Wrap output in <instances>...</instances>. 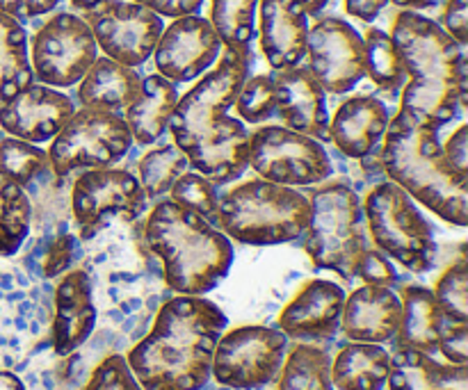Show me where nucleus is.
<instances>
[{
    "instance_id": "7c9ffc66",
    "label": "nucleus",
    "mask_w": 468,
    "mask_h": 390,
    "mask_svg": "<svg viewBox=\"0 0 468 390\" xmlns=\"http://www.w3.org/2000/svg\"><path fill=\"white\" fill-rule=\"evenodd\" d=\"M277 379V390H334L332 356L324 347L297 343L288 350Z\"/></svg>"
},
{
    "instance_id": "39448f33",
    "label": "nucleus",
    "mask_w": 468,
    "mask_h": 390,
    "mask_svg": "<svg viewBox=\"0 0 468 390\" xmlns=\"http://www.w3.org/2000/svg\"><path fill=\"white\" fill-rule=\"evenodd\" d=\"M379 167L387 181L402 187L443 222L468 224V174L448 163L439 128L398 108L379 146Z\"/></svg>"
},
{
    "instance_id": "de8ad7c7",
    "label": "nucleus",
    "mask_w": 468,
    "mask_h": 390,
    "mask_svg": "<svg viewBox=\"0 0 468 390\" xmlns=\"http://www.w3.org/2000/svg\"><path fill=\"white\" fill-rule=\"evenodd\" d=\"M443 155L448 158V163L452 164L460 172L468 174V126L462 123L451 137H448L446 146H441Z\"/></svg>"
},
{
    "instance_id": "f3484780",
    "label": "nucleus",
    "mask_w": 468,
    "mask_h": 390,
    "mask_svg": "<svg viewBox=\"0 0 468 390\" xmlns=\"http://www.w3.org/2000/svg\"><path fill=\"white\" fill-rule=\"evenodd\" d=\"M222 39L208 18L199 14L178 16L169 23L154 48V64L174 85L204 76L222 53Z\"/></svg>"
},
{
    "instance_id": "0eeeda50",
    "label": "nucleus",
    "mask_w": 468,
    "mask_h": 390,
    "mask_svg": "<svg viewBox=\"0 0 468 390\" xmlns=\"http://www.w3.org/2000/svg\"><path fill=\"white\" fill-rule=\"evenodd\" d=\"M311 219L302 245L318 269L356 279V265L368 249L364 201L347 183H320L309 195Z\"/></svg>"
},
{
    "instance_id": "8fccbe9b",
    "label": "nucleus",
    "mask_w": 468,
    "mask_h": 390,
    "mask_svg": "<svg viewBox=\"0 0 468 390\" xmlns=\"http://www.w3.org/2000/svg\"><path fill=\"white\" fill-rule=\"evenodd\" d=\"M388 3H393L396 7H400V9H411V12H419V9L434 7V5H437V0H388Z\"/></svg>"
},
{
    "instance_id": "f704fd0d",
    "label": "nucleus",
    "mask_w": 468,
    "mask_h": 390,
    "mask_svg": "<svg viewBox=\"0 0 468 390\" xmlns=\"http://www.w3.org/2000/svg\"><path fill=\"white\" fill-rule=\"evenodd\" d=\"M48 174H53L48 153L39 149V144H30L9 135L0 137V176L27 190L32 183Z\"/></svg>"
},
{
    "instance_id": "cd10ccee",
    "label": "nucleus",
    "mask_w": 468,
    "mask_h": 390,
    "mask_svg": "<svg viewBox=\"0 0 468 390\" xmlns=\"http://www.w3.org/2000/svg\"><path fill=\"white\" fill-rule=\"evenodd\" d=\"M142 87L140 73L133 67L114 62L110 58H96L90 71L78 82V100L82 108L122 112L137 99Z\"/></svg>"
},
{
    "instance_id": "4be33fe9",
    "label": "nucleus",
    "mask_w": 468,
    "mask_h": 390,
    "mask_svg": "<svg viewBox=\"0 0 468 390\" xmlns=\"http://www.w3.org/2000/svg\"><path fill=\"white\" fill-rule=\"evenodd\" d=\"M402 301L393 288L361 286L346 297L341 332L352 343L387 345L400 329Z\"/></svg>"
},
{
    "instance_id": "c85d7f7f",
    "label": "nucleus",
    "mask_w": 468,
    "mask_h": 390,
    "mask_svg": "<svg viewBox=\"0 0 468 390\" xmlns=\"http://www.w3.org/2000/svg\"><path fill=\"white\" fill-rule=\"evenodd\" d=\"M391 354L373 343H346L332 361V386L336 390H384Z\"/></svg>"
},
{
    "instance_id": "49530a36",
    "label": "nucleus",
    "mask_w": 468,
    "mask_h": 390,
    "mask_svg": "<svg viewBox=\"0 0 468 390\" xmlns=\"http://www.w3.org/2000/svg\"><path fill=\"white\" fill-rule=\"evenodd\" d=\"M133 3L142 5V7L151 9L158 16H187V14H197L204 5V0H133Z\"/></svg>"
},
{
    "instance_id": "79ce46f5",
    "label": "nucleus",
    "mask_w": 468,
    "mask_h": 390,
    "mask_svg": "<svg viewBox=\"0 0 468 390\" xmlns=\"http://www.w3.org/2000/svg\"><path fill=\"white\" fill-rule=\"evenodd\" d=\"M356 279H361L364 286L393 288L398 281V272L391 258H387V256L379 249H375V247H368L366 254L361 256L359 265H356Z\"/></svg>"
},
{
    "instance_id": "c03bdc74",
    "label": "nucleus",
    "mask_w": 468,
    "mask_h": 390,
    "mask_svg": "<svg viewBox=\"0 0 468 390\" xmlns=\"http://www.w3.org/2000/svg\"><path fill=\"white\" fill-rule=\"evenodd\" d=\"M439 26L452 37L460 46L468 41V0H448L443 7L441 23Z\"/></svg>"
},
{
    "instance_id": "37998d69",
    "label": "nucleus",
    "mask_w": 468,
    "mask_h": 390,
    "mask_svg": "<svg viewBox=\"0 0 468 390\" xmlns=\"http://www.w3.org/2000/svg\"><path fill=\"white\" fill-rule=\"evenodd\" d=\"M437 352H441L448 364L468 365V324L446 320Z\"/></svg>"
},
{
    "instance_id": "bb28decb",
    "label": "nucleus",
    "mask_w": 468,
    "mask_h": 390,
    "mask_svg": "<svg viewBox=\"0 0 468 390\" xmlns=\"http://www.w3.org/2000/svg\"><path fill=\"white\" fill-rule=\"evenodd\" d=\"M388 390H468L466 365L439 364L432 354L393 350L388 365Z\"/></svg>"
},
{
    "instance_id": "a19ab883",
    "label": "nucleus",
    "mask_w": 468,
    "mask_h": 390,
    "mask_svg": "<svg viewBox=\"0 0 468 390\" xmlns=\"http://www.w3.org/2000/svg\"><path fill=\"white\" fill-rule=\"evenodd\" d=\"M80 390H142L135 374L128 368L126 356L110 354L91 370Z\"/></svg>"
},
{
    "instance_id": "7ed1b4c3",
    "label": "nucleus",
    "mask_w": 468,
    "mask_h": 390,
    "mask_svg": "<svg viewBox=\"0 0 468 390\" xmlns=\"http://www.w3.org/2000/svg\"><path fill=\"white\" fill-rule=\"evenodd\" d=\"M391 39L407 71L400 110L441 131L466 110V46L457 44L437 21L411 9L393 18Z\"/></svg>"
},
{
    "instance_id": "5701e85b",
    "label": "nucleus",
    "mask_w": 468,
    "mask_h": 390,
    "mask_svg": "<svg viewBox=\"0 0 468 390\" xmlns=\"http://www.w3.org/2000/svg\"><path fill=\"white\" fill-rule=\"evenodd\" d=\"M388 119L387 103L378 96H350L329 119V140L347 158L366 160L382 146Z\"/></svg>"
},
{
    "instance_id": "9d476101",
    "label": "nucleus",
    "mask_w": 468,
    "mask_h": 390,
    "mask_svg": "<svg viewBox=\"0 0 468 390\" xmlns=\"http://www.w3.org/2000/svg\"><path fill=\"white\" fill-rule=\"evenodd\" d=\"M146 204L149 201L135 174L117 167L85 169L76 176L69 195L80 242H90L114 219L133 224L146 213Z\"/></svg>"
},
{
    "instance_id": "6e6552de",
    "label": "nucleus",
    "mask_w": 468,
    "mask_h": 390,
    "mask_svg": "<svg viewBox=\"0 0 468 390\" xmlns=\"http://www.w3.org/2000/svg\"><path fill=\"white\" fill-rule=\"evenodd\" d=\"M364 217L375 249L387 258L414 274H428L437 265L439 249L432 227L396 183L382 181L366 195Z\"/></svg>"
},
{
    "instance_id": "f03ea898",
    "label": "nucleus",
    "mask_w": 468,
    "mask_h": 390,
    "mask_svg": "<svg viewBox=\"0 0 468 390\" xmlns=\"http://www.w3.org/2000/svg\"><path fill=\"white\" fill-rule=\"evenodd\" d=\"M227 315L206 297H169L126 364L142 390H201L210 382L215 345Z\"/></svg>"
},
{
    "instance_id": "473e14b6",
    "label": "nucleus",
    "mask_w": 468,
    "mask_h": 390,
    "mask_svg": "<svg viewBox=\"0 0 468 390\" xmlns=\"http://www.w3.org/2000/svg\"><path fill=\"white\" fill-rule=\"evenodd\" d=\"M32 206L21 185L0 176V258H14L30 237Z\"/></svg>"
},
{
    "instance_id": "f257e3e1",
    "label": "nucleus",
    "mask_w": 468,
    "mask_h": 390,
    "mask_svg": "<svg viewBox=\"0 0 468 390\" xmlns=\"http://www.w3.org/2000/svg\"><path fill=\"white\" fill-rule=\"evenodd\" d=\"M251 48L224 46L215 67H210L178 103L169 117L172 142L187 155L190 167L213 185L238 181L247 169L250 132L245 123L229 117L238 91L250 78Z\"/></svg>"
},
{
    "instance_id": "e433bc0d",
    "label": "nucleus",
    "mask_w": 468,
    "mask_h": 390,
    "mask_svg": "<svg viewBox=\"0 0 468 390\" xmlns=\"http://www.w3.org/2000/svg\"><path fill=\"white\" fill-rule=\"evenodd\" d=\"M432 295L448 320L468 324V263L464 256L437 279Z\"/></svg>"
},
{
    "instance_id": "2eb2a0df",
    "label": "nucleus",
    "mask_w": 468,
    "mask_h": 390,
    "mask_svg": "<svg viewBox=\"0 0 468 390\" xmlns=\"http://www.w3.org/2000/svg\"><path fill=\"white\" fill-rule=\"evenodd\" d=\"M96 58L99 46L94 35L73 12L53 14L32 37V76L46 87L78 85Z\"/></svg>"
},
{
    "instance_id": "dca6fc26",
    "label": "nucleus",
    "mask_w": 468,
    "mask_h": 390,
    "mask_svg": "<svg viewBox=\"0 0 468 390\" xmlns=\"http://www.w3.org/2000/svg\"><path fill=\"white\" fill-rule=\"evenodd\" d=\"M306 55L309 71L327 94H347L366 78L364 37L343 18H318L306 35Z\"/></svg>"
},
{
    "instance_id": "603ef678",
    "label": "nucleus",
    "mask_w": 468,
    "mask_h": 390,
    "mask_svg": "<svg viewBox=\"0 0 468 390\" xmlns=\"http://www.w3.org/2000/svg\"><path fill=\"white\" fill-rule=\"evenodd\" d=\"M302 7H304L306 16H320L324 7L329 5V0H300Z\"/></svg>"
},
{
    "instance_id": "3c124183",
    "label": "nucleus",
    "mask_w": 468,
    "mask_h": 390,
    "mask_svg": "<svg viewBox=\"0 0 468 390\" xmlns=\"http://www.w3.org/2000/svg\"><path fill=\"white\" fill-rule=\"evenodd\" d=\"M0 390H26L21 379L9 370H0Z\"/></svg>"
},
{
    "instance_id": "72a5a7b5",
    "label": "nucleus",
    "mask_w": 468,
    "mask_h": 390,
    "mask_svg": "<svg viewBox=\"0 0 468 390\" xmlns=\"http://www.w3.org/2000/svg\"><path fill=\"white\" fill-rule=\"evenodd\" d=\"M187 169H190V160L174 142L146 151L137 163V181L144 190L146 201L163 199L174 181Z\"/></svg>"
},
{
    "instance_id": "c9c22d12",
    "label": "nucleus",
    "mask_w": 468,
    "mask_h": 390,
    "mask_svg": "<svg viewBox=\"0 0 468 390\" xmlns=\"http://www.w3.org/2000/svg\"><path fill=\"white\" fill-rule=\"evenodd\" d=\"M210 23L227 48H251L256 35V0H210Z\"/></svg>"
},
{
    "instance_id": "423d86ee",
    "label": "nucleus",
    "mask_w": 468,
    "mask_h": 390,
    "mask_svg": "<svg viewBox=\"0 0 468 390\" xmlns=\"http://www.w3.org/2000/svg\"><path fill=\"white\" fill-rule=\"evenodd\" d=\"M309 219V196L288 185L251 178L219 196L213 224L229 240L272 247L300 240Z\"/></svg>"
},
{
    "instance_id": "58836bf2",
    "label": "nucleus",
    "mask_w": 468,
    "mask_h": 390,
    "mask_svg": "<svg viewBox=\"0 0 468 390\" xmlns=\"http://www.w3.org/2000/svg\"><path fill=\"white\" fill-rule=\"evenodd\" d=\"M167 195L174 204L183 206V208L187 210H195V213L204 215L206 219L213 222L219 196L213 183L206 176H201V174L197 172H183L181 176L174 181V185L169 187Z\"/></svg>"
},
{
    "instance_id": "4c0bfd02",
    "label": "nucleus",
    "mask_w": 468,
    "mask_h": 390,
    "mask_svg": "<svg viewBox=\"0 0 468 390\" xmlns=\"http://www.w3.org/2000/svg\"><path fill=\"white\" fill-rule=\"evenodd\" d=\"M236 112L247 123H263L277 114V94L272 76L247 78L236 99Z\"/></svg>"
},
{
    "instance_id": "f8f14e48",
    "label": "nucleus",
    "mask_w": 468,
    "mask_h": 390,
    "mask_svg": "<svg viewBox=\"0 0 468 390\" xmlns=\"http://www.w3.org/2000/svg\"><path fill=\"white\" fill-rule=\"evenodd\" d=\"M247 167L254 169L263 181L288 187L320 185L329 181L334 172L323 142L286 126H263L250 132Z\"/></svg>"
},
{
    "instance_id": "6ab92c4d",
    "label": "nucleus",
    "mask_w": 468,
    "mask_h": 390,
    "mask_svg": "<svg viewBox=\"0 0 468 390\" xmlns=\"http://www.w3.org/2000/svg\"><path fill=\"white\" fill-rule=\"evenodd\" d=\"M347 292L341 283L327 279H311L286 304L279 315V329L288 341L324 343L341 332L343 306Z\"/></svg>"
},
{
    "instance_id": "412c9836",
    "label": "nucleus",
    "mask_w": 468,
    "mask_h": 390,
    "mask_svg": "<svg viewBox=\"0 0 468 390\" xmlns=\"http://www.w3.org/2000/svg\"><path fill=\"white\" fill-rule=\"evenodd\" d=\"M274 94H277V117L291 131L314 137L318 142L329 140L327 91L320 87L309 67H291L274 71Z\"/></svg>"
},
{
    "instance_id": "393cba45",
    "label": "nucleus",
    "mask_w": 468,
    "mask_h": 390,
    "mask_svg": "<svg viewBox=\"0 0 468 390\" xmlns=\"http://www.w3.org/2000/svg\"><path fill=\"white\" fill-rule=\"evenodd\" d=\"M400 329L393 338V350H416L432 354L439 350L446 315L439 309L432 290L423 286H405L400 292Z\"/></svg>"
},
{
    "instance_id": "20e7f679",
    "label": "nucleus",
    "mask_w": 468,
    "mask_h": 390,
    "mask_svg": "<svg viewBox=\"0 0 468 390\" xmlns=\"http://www.w3.org/2000/svg\"><path fill=\"white\" fill-rule=\"evenodd\" d=\"M142 242L158 258L163 281L174 295L204 297L227 279L233 245L204 215L158 199L142 224Z\"/></svg>"
},
{
    "instance_id": "09e8293b",
    "label": "nucleus",
    "mask_w": 468,
    "mask_h": 390,
    "mask_svg": "<svg viewBox=\"0 0 468 390\" xmlns=\"http://www.w3.org/2000/svg\"><path fill=\"white\" fill-rule=\"evenodd\" d=\"M343 3H346V12L350 16L359 18L364 23H373L382 14V9L387 7L388 0H343Z\"/></svg>"
},
{
    "instance_id": "a878e982",
    "label": "nucleus",
    "mask_w": 468,
    "mask_h": 390,
    "mask_svg": "<svg viewBox=\"0 0 468 390\" xmlns=\"http://www.w3.org/2000/svg\"><path fill=\"white\" fill-rule=\"evenodd\" d=\"M178 85L169 82L160 73L142 78L137 99L123 110L133 142L140 146H151L167 132L169 117L178 103Z\"/></svg>"
},
{
    "instance_id": "4468645a",
    "label": "nucleus",
    "mask_w": 468,
    "mask_h": 390,
    "mask_svg": "<svg viewBox=\"0 0 468 390\" xmlns=\"http://www.w3.org/2000/svg\"><path fill=\"white\" fill-rule=\"evenodd\" d=\"M78 16L90 26L105 58L123 67H142L163 35V16L133 0H90Z\"/></svg>"
},
{
    "instance_id": "aec40b11",
    "label": "nucleus",
    "mask_w": 468,
    "mask_h": 390,
    "mask_svg": "<svg viewBox=\"0 0 468 390\" xmlns=\"http://www.w3.org/2000/svg\"><path fill=\"white\" fill-rule=\"evenodd\" d=\"M73 110V100L67 94L55 87L32 82L16 96L0 103V128L9 137L44 144L62 131Z\"/></svg>"
},
{
    "instance_id": "2f4dec72",
    "label": "nucleus",
    "mask_w": 468,
    "mask_h": 390,
    "mask_svg": "<svg viewBox=\"0 0 468 390\" xmlns=\"http://www.w3.org/2000/svg\"><path fill=\"white\" fill-rule=\"evenodd\" d=\"M364 58L366 76L373 80V85L388 99H400V91L407 82V71L402 67L391 35L379 27H368L364 37Z\"/></svg>"
},
{
    "instance_id": "b1692460",
    "label": "nucleus",
    "mask_w": 468,
    "mask_h": 390,
    "mask_svg": "<svg viewBox=\"0 0 468 390\" xmlns=\"http://www.w3.org/2000/svg\"><path fill=\"white\" fill-rule=\"evenodd\" d=\"M261 48L274 71L297 67L306 55L309 16L300 0H256Z\"/></svg>"
},
{
    "instance_id": "c756f323",
    "label": "nucleus",
    "mask_w": 468,
    "mask_h": 390,
    "mask_svg": "<svg viewBox=\"0 0 468 390\" xmlns=\"http://www.w3.org/2000/svg\"><path fill=\"white\" fill-rule=\"evenodd\" d=\"M35 82L27 32L18 18L0 9V103Z\"/></svg>"
},
{
    "instance_id": "9b49d317",
    "label": "nucleus",
    "mask_w": 468,
    "mask_h": 390,
    "mask_svg": "<svg viewBox=\"0 0 468 390\" xmlns=\"http://www.w3.org/2000/svg\"><path fill=\"white\" fill-rule=\"evenodd\" d=\"M291 341L282 329L245 324L229 329L215 345L210 377L222 388L261 390L277 382Z\"/></svg>"
},
{
    "instance_id": "a18cd8bd",
    "label": "nucleus",
    "mask_w": 468,
    "mask_h": 390,
    "mask_svg": "<svg viewBox=\"0 0 468 390\" xmlns=\"http://www.w3.org/2000/svg\"><path fill=\"white\" fill-rule=\"evenodd\" d=\"M59 0H0V9L12 14L18 21H30V18L44 16L50 9H55Z\"/></svg>"
},
{
    "instance_id": "ea45409f",
    "label": "nucleus",
    "mask_w": 468,
    "mask_h": 390,
    "mask_svg": "<svg viewBox=\"0 0 468 390\" xmlns=\"http://www.w3.org/2000/svg\"><path fill=\"white\" fill-rule=\"evenodd\" d=\"M44 242V254H41V277L53 281L59 279L64 272L73 268L78 254V236H73L71 231H59L55 236L46 237Z\"/></svg>"
},
{
    "instance_id": "1a4fd4ad",
    "label": "nucleus",
    "mask_w": 468,
    "mask_h": 390,
    "mask_svg": "<svg viewBox=\"0 0 468 390\" xmlns=\"http://www.w3.org/2000/svg\"><path fill=\"white\" fill-rule=\"evenodd\" d=\"M133 135L126 119L108 110H73L62 131L50 140L48 163L58 178L85 169L114 167L131 151Z\"/></svg>"
},
{
    "instance_id": "ddd939ff",
    "label": "nucleus",
    "mask_w": 468,
    "mask_h": 390,
    "mask_svg": "<svg viewBox=\"0 0 468 390\" xmlns=\"http://www.w3.org/2000/svg\"><path fill=\"white\" fill-rule=\"evenodd\" d=\"M53 300L32 274L0 268V370L27 359L50 324Z\"/></svg>"
},
{
    "instance_id": "a211bd4d",
    "label": "nucleus",
    "mask_w": 468,
    "mask_h": 390,
    "mask_svg": "<svg viewBox=\"0 0 468 390\" xmlns=\"http://www.w3.org/2000/svg\"><path fill=\"white\" fill-rule=\"evenodd\" d=\"M99 320L90 272L85 268L69 269L53 290L50 313V345L58 356H71L91 338Z\"/></svg>"
}]
</instances>
